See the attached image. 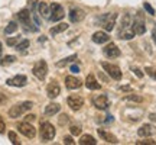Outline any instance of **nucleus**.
Returning <instances> with one entry per match:
<instances>
[{
	"mask_svg": "<svg viewBox=\"0 0 156 145\" xmlns=\"http://www.w3.org/2000/svg\"><path fill=\"white\" fill-rule=\"evenodd\" d=\"M32 107H34V103H32V102H23V103L15 105V106L10 107V110H9V116L10 117H19L22 113H25L26 110H30Z\"/></svg>",
	"mask_w": 156,
	"mask_h": 145,
	"instance_id": "f257e3e1",
	"label": "nucleus"
},
{
	"mask_svg": "<svg viewBox=\"0 0 156 145\" xmlns=\"http://www.w3.org/2000/svg\"><path fill=\"white\" fill-rule=\"evenodd\" d=\"M55 136V128L54 125H51L49 122H42L41 123V138L42 141H51Z\"/></svg>",
	"mask_w": 156,
	"mask_h": 145,
	"instance_id": "f03ea898",
	"label": "nucleus"
},
{
	"mask_svg": "<svg viewBox=\"0 0 156 145\" xmlns=\"http://www.w3.org/2000/svg\"><path fill=\"white\" fill-rule=\"evenodd\" d=\"M101 67L104 68V71L113 78V80H122V71L120 68L114 65V64H110V62H101Z\"/></svg>",
	"mask_w": 156,
	"mask_h": 145,
	"instance_id": "7ed1b4c3",
	"label": "nucleus"
},
{
	"mask_svg": "<svg viewBox=\"0 0 156 145\" xmlns=\"http://www.w3.org/2000/svg\"><path fill=\"white\" fill-rule=\"evenodd\" d=\"M32 72H34V76L36 78H39V80H45L46 72H48V64H46L45 61H38L34 65V68H32Z\"/></svg>",
	"mask_w": 156,
	"mask_h": 145,
	"instance_id": "20e7f679",
	"label": "nucleus"
},
{
	"mask_svg": "<svg viewBox=\"0 0 156 145\" xmlns=\"http://www.w3.org/2000/svg\"><path fill=\"white\" fill-rule=\"evenodd\" d=\"M116 17H117V13H107L104 16H101V25H103V28L106 29L107 32H110L113 31L114 28V25H116Z\"/></svg>",
	"mask_w": 156,
	"mask_h": 145,
	"instance_id": "39448f33",
	"label": "nucleus"
},
{
	"mask_svg": "<svg viewBox=\"0 0 156 145\" xmlns=\"http://www.w3.org/2000/svg\"><path fill=\"white\" fill-rule=\"evenodd\" d=\"M49 7H51V17L49 19L52 20V22H58V20L64 19L65 12H64V9H62L61 5H58V3H52Z\"/></svg>",
	"mask_w": 156,
	"mask_h": 145,
	"instance_id": "423d86ee",
	"label": "nucleus"
},
{
	"mask_svg": "<svg viewBox=\"0 0 156 145\" xmlns=\"http://www.w3.org/2000/svg\"><path fill=\"white\" fill-rule=\"evenodd\" d=\"M17 129L22 135H25L26 138H34L36 135V129L34 128V125H30L29 122H23L17 125Z\"/></svg>",
	"mask_w": 156,
	"mask_h": 145,
	"instance_id": "0eeeda50",
	"label": "nucleus"
},
{
	"mask_svg": "<svg viewBox=\"0 0 156 145\" xmlns=\"http://www.w3.org/2000/svg\"><path fill=\"white\" fill-rule=\"evenodd\" d=\"M67 103H68V106L71 107L73 110H80V109L83 107V105H84V99L81 97V96H78V95H73V96H69V97H68Z\"/></svg>",
	"mask_w": 156,
	"mask_h": 145,
	"instance_id": "6e6552de",
	"label": "nucleus"
},
{
	"mask_svg": "<svg viewBox=\"0 0 156 145\" xmlns=\"http://www.w3.org/2000/svg\"><path fill=\"white\" fill-rule=\"evenodd\" d=\"M132 29H133V32L136 35H143L146 32L145 22H143V19L140 17V15L133 20V23H132Z\"/></svg>",
	"mask_w": 156,
	"mask_h": 145,
	"instance_id": "1a4fd4ad",
	"label": "nucleus"
},
{
	"mask_svg": "<svg viewBox=\"0 0 156 145\" xmlns=\"http://www.w3.org/2000/svg\"><path fill=\"white\" fill-rule=\"evenodd\" d=\"M68 16H69V20H71V22L78 23V22H81L84 17H85V12H84L83 9H77V7H74V9L69 10Z\"/></svg>",
	"mask_w": 156,
	"mask_h": 145,
	"instance_id": "9d476101",
	"label": "nucleus"
},
{
	"mask_svg": "<svg viewBox=\"0 0 156 145\" xmlns=\"http://www.w3.org/2000/svg\"><path fill=\"white\" fill-rule=\"evenodd\" d=\"M59 93H61L59 84L56 83V81H51V83L48 84V87H46V95H48V97H49V99H55V97L59 96Z\"/></svg>",
	"mask_w": 156,
	"mask_h": 145,
	"instance_id": "9b49d317",
	"label": "nucleus"
},
{
	"mask_svg": "<svg viewBox=\"0 0 156 145\" xmlns=\"http://www.w3.org/2000/svg\"><path fill=\"white\" fill-rule=\"evenodd\" d=\"M26 81H28V78H26V76H15V77L12 78H7V81L6 83L9 84V86H13V87H23L25 84H26Z\"/></svg>",
	"mask_w": 156,
	"mask_h": 145,
	"instance_id": "f8f14e48",
	"label": "nucleus"
},
{
	"mask_svg": "<svg viewBox=\"0 0 156 145\" xmlns=\"http://www.w3.org/2000/svg\"><path fill=\"white\" fill-rule=\"evenodd\" d=\"M93 102H94V106L97 107V109H101V110H106V109H108V106H110V102L107 99V96H104V95L97 96Z\"/></svg>",
	"mask_w": 156,
	"mask_h": 145,
	"instance_id": "ddd939ff",
	"label": "nucleus"
},
{
	"mask_svg": "<svg viewBox=\"0 0 156 145\" xmlns=\"http://www.w3.org/2000/svg\"><path fill=\"white\" fill-rule=\"evenodd\" d=\"M104 55L108 58H117V57H120V50L117 48L116 44H108L104 48Z\"/></svg>",
	"mask_w": 156,
	"mask_h": 145,
	"instance_id": "4468645a",
	"label": "nucleus"
},
{
	"mask_svg": "<svg viewBox=\"0 0 156 145\" xmlns=\"http://www.w3.org/2000/svg\"><path fill=\"white\" fill-rule=\"evenodd\" d=\"M81 84L83 81L77 77H73V76H68L65 77V86H67V89H71V90H75V89H80L81 87Z\"/></svg>",
	"mask_w": 156,
	"mask_h": 145,
	"instance_id": "2eb2a0df",
	"label": "nucleus"
},
{
	"mask_svg": "<svg viewBox=\"0 0 156 145\" xmlns=\"http://www.w3.org/2000/svg\"><path fill=\"white\" fill-rule=\"evenodd\" d=\"M156 132L155 126H152V125H143V126H140V129L137 131V135L142 136V138H146V136H152V135Z\"/></svg>",
	"mask_w": 156,
	"mask_h": 145,
	"instance_id": "dca6fc26",
	"label": "nucleus"
},
{
	"mask_svg": "<svg viewBox=\"0 0 156 145\" xmlns=\"http://www.w3.org/2000/svg\"><path fill=\"white\" fill-rule=\"evenodd\" d=\"M85 86H87L88 90H100L101 89V84L95 80V77L93 74L87 76V78H85Z\"/></svg>",
	"mask_w": 156,
	"mask_h": 145,
	"instance_id": "f3484780",
	"label": "nucleus"
},
{
	"mask_svg": "<svg viewBox=\"0 0 156 145\" xmlns=\"http://www.w3.org/2000/svg\"><path fill=\"white\" fill-rule=\"evenodd\" d=\"M17 19L23 23V26L30 25V12H29L28 9H22V10L17 13Z\"/></svg>",
	"mask_w": 156,
	"mask_h": 145,
	"instance_id": "a211bd4d",
	"label": "nucleus"
},
{
	"mask_svg": "<svg viewBox=\"0 0 156 145\" xmlns=\"http://www.w3.org/2000/svg\"><path fill=\"white\" fill-rule=\"evenodd\" d=\"M108 39H110V36H108L107 32L98 31V32H95V34L93 35V42H95V44H104V42H107Z\"/></svg>",
	"mask_w": 156,
	"mask_h": 145,
	"instance_id": "6ab92c4d",
	"label": "nucleus"
},
{
	"mask_svg": "<svg viewBox=\"0 0 156 145\" xmlns=\"http://www.w3.org/2000/svg\"><path fill=\"white\" fill-rule=\"evenodd\" d=\"M38 9H39V13H41V16L44 17V19H49L51 17V7L45 2H41L38 6Z\"/></svg>",
	"mask_w": 156,
	"mask_h": 145,
	"instance_id": "aec40b11",
	"label": "nucleus"
},
{
	"mask_svg": "<svg viewBox=\"0 0 156 145\" xmlns=\"http://www.w3.org/2000/svg\"><path fill=\"white\" fill-rule=\"evenodd\" d=\"M98 135H100L104 141L110 142V144H117V138H116V136H114L113 134H110V132L104 131V129H98Z\"/></svg>",
	"mask_w": 156,
	"mask_h": 145,
	"instance_id": "412c9836",
	"label": "nucleus"
},
{
	"mask_svg": "<svg viewBox=\"0 0 156 145\" xmlns=\"http://www.w3.org/2000/svg\"><path fill=\"white\" fill-rule=\"evenodd\" d=\"M59 110H61V106H59L58 103H49L48 106L45 107V115H46V116H54V115H56Z\"/></svg>",
	"mask_w": 156,
	"mask_h": 145,
	"instance_id": "4be33fe9",
	"label": "nucleus"
},
{
	"mask_svg": "<svg viewBox=\"0 0 156 145\" xmlns=\"http://www.w3.org/2000/svg\"><path fill=\"white\" fill-rule=\"evenodd\" d=\"M68 29V25L67 23H58V25H55L54 28H51L49 31V34L54 36V35H58V34H61V32H64V31H67Z\"/></svg>",
	"mask_w": 156,
	"mask_h": 145,
	"instance_id": "5701e85b",
	"label": "nucleus"
},
{
	"mask_svg": "<svg viewBox=\"0 0 156 145\" xmlns=\"http://www.w3.org/2000/svg\"><path fill=\"white\" fill-rule=\"evenodd\" d=\"M78 142L81 145H95L97 144V141L94 139V136H91V135H83Z\"/></svg>",
	"mask_w": 156,
	"mask_h": 145,
	"instance_id": "b1692460",
	"label": "nucleus"
},
{
	"mask_svg": "<svg viewBox=\"0 0 156 145\" xmlns=\"http://www.w3.org/2000/svg\"><path fill=\"white\" fill-rule=\"evenodd\" d=\"M75 60H77V55H69V57H67V58H64L62 61L56 62V67H64V65H67L69 62H74Z\"/></svg>",
	"mask_w": 156,
	"mask_h": 145,
	"instance_id": "393cba45",
	"label": "nucleus"
},
{
	"mask_svg": "<svg viewBox=\"0 0 156 145\" xmlns=\"http://www.w3.org/2000/svg\"><path fill=\"white\" fill-rule=\"evenodd\" d=\"M15 60H16V57L15 55H6L3 60H0V64H2L3 67H6V65H9V64H13Z\"/></svg>",
	"mask_w": 156,
	"mask_h": 145,
	"instance_id": "a878e982",
	"label": "nucleus"
},
{
	"mask_svg": "<svg viewBox=\"0 0 156 145\" xmlns=\"http://www.w3.org/2000/svg\"><path fill=\"white\" fill-rule=\"evenodd\" d=\"M29 44H30V42H29L28 39H23V41H20V42L16 45V50L23 52V51H26V48H29Z\"/></svg>",
	"mask_w": 156,
	"mask_h": 145,
	"instance_id": "bb28decb",
	"label": "nucleus"
},
{
	"mask_svg": "<svg viewBox=\"0 0 156 145\" xmlns=\"http://www.w3.org/2000/svg\"><path fill=\"white\" fill-rule=\"evenodd\" d=\"M17 29V23L16 22H10L7 26H6V29H5V34L6 35H9V34H13L15 31Z\"/></svg>",
	"mask_w": 156,
	"mask_h": 145,
	"instance_id": "cd10ccee",
	"label": "nucleus"
},
{
	"mask_svg": "<svg viewBox=\"0 0 156 145\" xmlns=\"http://www.w3.org/2000/svg\"><path fill=\"white\" fill-rule=\"evenodd\" d=\"M19 42H20V36H15V38L7 39V45H9V46H15V45H17Z\"/></svg>",
	"mask_w": 156,
	"mask_h": 145,
	"instance_id": "c85d7f7f",
	"label": "nucleus"
},
{
	"mask_svg": "<svg viewBox=\"0 0 156 145\" xmlns=\"http://www.w3.org/2000/svg\"><path fill=\"white\" fill-rule=\"evenodd\" d=\"M136 144H137V145H155L156 142H155L153 139H149V138L146 136V139H143V141H137Z\"/></svg>",
	"mask_w": 156,
	"mask_h": 145,
	"instance_id": "c756f323",
	"label": "nucleus"
},
{
	"mask_svg": "<svg viewBox=\"0 0 156 145\" xmlns=\"http://www.w3.org/2000/svg\"><path fill=\"white\" fill-rule=\"evenodd\" d=\"M145 71L147 72V76H151L152 78H155V80H156V70H155V68L146 67V68H145Z\"/></svg>",
	"mask_w": 156,
	"mask_h": 145,
	"instance_id": "7c9ffc66",
	"label": "nucleus"
},
{
	"mask_svg": "<svg viewBox=\"0 0 156 145\" xmlns=\"http://www.w3.org/2000/svg\"><path fill=\"white\" fill-rule=\"evenodd\" d=\"M124 99H126V100H133V102H142L143 100L140 96H134V95H129V96H126Z\"/></svg>",
	"mask_w": 156,
	"mask_h": 145,
	"instance_id": "2f4dec72",
	"label": "nucleus"
},
{
	"mask_svg": "<svg viewBox=\"0 0 156 145\" xmlns=\"http://www.w3.org/2000/svg\"><path fill=\"white\" fill-rule=\"evenodd\" d=\"M9 138H10L12 144H15V145L19 144V141H17V136H16V134H15V132H9Z\"/></svg>",
	"mask_w": 156,
	"mask_h": 145,
	"instance_id": "473e14b6",
	"label": "nucleus"
},
{
	"mask_svg": "<svg viewBox=\"0 0 156 145\" xmlns=\"http://www.w3.org/2000/svg\"><path fill=\"white\" fill-rule=\"evenodd\" d=\"M143 7L146 9V12H149V15H152V16L155 15V9H153V7H152L149 3H145V5H143Z\"/></svg>",
	"mask_w": 156,
	"mask_h": 145,
	"instance_id": "72a5a7b5",
	"label": "nucleus"
},
{
	"mask_svg": "<svg viewBox=\"0 0 156 145\" xmlns=\"http://www.w3.org/2000/svg\"><path fill=\"white\" fill-rule=\"evenodd\" d=\"M69 131H71V134L73 135H80L81 134V128H80V126H71Z\"/></svg>",
	"mask_w": 156,
	"mask_h": 145,
	"instance_id": "f704fd0d",
	"label": "nucleus"
},
{
	"mask_svg": "<svg viewBox=\"0 0 156 145\" xmlns=\"http://www.w3.org/2000/svg\"><path fill=\"white\" fill-rule=\"evenodd\" d=\"M68 121H69V119H68V115H61V116H59V123H61V125H65Z\"/></svg>",
	"mask_w": 156,
	"mask_h": 145,
	"instance_id": "c9c22d12",
	"label": "nucleus"
},
{
	"mask_svg": "<svg viewBox=\"0 0 156 145\" xmlns=\"http://www.w3.org/2000/svg\"><path fill=\"white\" fill-rule=\"evenodd\" d=\"M64 144H69V145H74L75 141L71 138V136H64Z\"/></svg>",
	"mask_w": 156,
	"mask_h": 145,
	"instance_id": "e433bc0d",
	"label": "nucleus"
},
{
	"mask_svg": "<svg viewBox=\"0 0 156 145\" xmlns=\"http://www.w3.org/2000/svg\"><path fill=\"white\" fill-rule=\"evenodd\" d=\"M133 72H134V74H136V76H137V77H139V78H142V77H143V72L140 71L139 68H136V67H134V68H133Z\"/></svg>",
	"mask_w": 156,
	"mask_h": 145,
	"instance_id": "4c0bfd02",
	"label": "nucleus"
},
{
	"mask_svg": "<svg viewBox=\"0 0 156 145\" xmlns=\"http://www.w3.org/2000/svg\"><path fill=\"white\" fill-rule=\"evenodd\" d=\"M5 129H6L5 122H3V119L0 117V134H3V132H5Z\"/></svg>",
	"mask_w": 156,
	"mask_h": 145,
	"instance_id": "58836bf2",
	"label": "nucleus"
},
{
	"mask_svg": "<svg viewBox=\"0 0 156 145\" xmlns=\"http://www.w3.org/2000/svg\"><path fill=\"white\" fill-rule=\"evenodd\" d=\"M25 119H26V122H34L35 119H36V116H35V115H28Z\"/></svg>",
	"mask_w": 156,
	"mask_h": 145,
	"instance_id": "ea45409f",
	"label": "nucleus"
},
{
	"mask_svg": "<svg viewBox=\"0 0 156 145\" xmlns=\"http://www.w3.org/2000/svg\"><path fill=\"white\" fill-rule=\"evenodd\" d=\"M73 72H80V67L78 65H71V68H69Z\"/></svg>",
	"mask_w": 156,
	"mask_h": 145,
	"instance_id": "a19ab883",
	"label": "nucleus"
},
{
	"mask_svg": "<svg viewBox=\"0 0 156 145\" xmlns=\"http://www.w3.org/2000/svg\"><path fill=\"white\" fill-rule=\"evenodd\" d=\"M149 119L153 121V122H156V113H151V115H149Z\"/></svg>",
	"mask_w": 156,
	"mask_h": 145,
	"instance_id": "79ce46f5",
	"label": "nucleus"
},
{
	"mask_svg": "<svg viewBox=\"0 0 156 145\" xmlns=\"http://www.w3.org/2000/svg\"><path fill=\"white\" fill-rule=\"evenodd\" d=\"M152 39L155 41V44H156V29L155 31H152Z\"/></svg>",
	"mask_w": 156,
	"mask_h": 145,
	"instance_id": "37998d69",
	"label": "nucleus"
},
{
	"mask_svg": "<svg viewBox=\"0 0 156 145\" xmlns=\"http://www.w3.org/2000/svg\"><path fill=\"white\" fill-rule=\"evenodd\" d=\"M120 89L122 90H130V87H129V86H124V87H120Z\"/></svg>",
	"mask_w": 156,
	"mask_h": 145,
	"instance_id": "c03bdc74",
	"label": "nucleus"
},
{
	"mask_svg": "<svg viewBox=\"0 0 156 145\" xmlns=\"http://www.w3.org/2000/svg\"><path fill=\"white\" fill-rule=\"evenodd\" d=\"M2 51H3V48H2V42H0V60H2Z\"/></svg>",
	"mask_w": 156,
	"mask_h": 145,
	"instance_id": "a18cd8bd",
	"label": "nucleus"
},
{
	"mask_svg": "<svg viewBox=\"0 0 156 145\" xmlns=\"http://www.w3.org/2000/svg\"><path fill=\"white\" fill-rule=\"evenodd\" d=\"M5 100H6L5 97H3V96H0V103H2V102H5Z\"/></svg>",
	"mask_w": 156,
	"mask_h": 145,
	"instance_id": "49530a36",
	"label": "nucleus"
}]
</instances>
